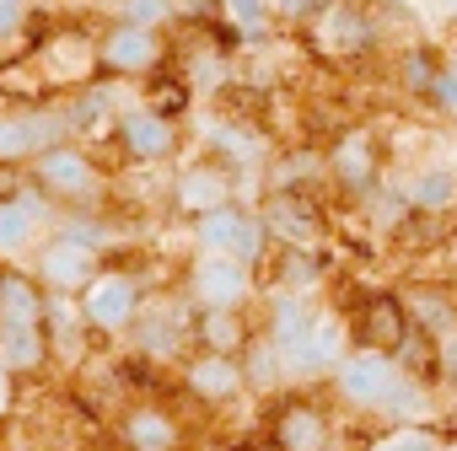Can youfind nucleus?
I'll return each mask as SVG.
<instances>
[{"mask_svg": "<svg viewBox=\"0 0 457 451\" xmlns=\"http://www.w3.org/2000/svg\"><path fill=\"white\" fill-rule=\"evenodd\" d=\"M243 371H248V387H275L286 376V360H280L275 339H253L248 355H243Z\"/></svg>", "mask_w": 457, "mask_h": 451, "instance_id": "c85d7f7f", "label": "nucleus"}, {"mask_svg": "<svg viewBox=\"0 0 457 451\" xmlns=\"http://www.w3.org/2000/svg\"><path fill=\"white\" fill-rule=\"evenodd\" d=\"M71 124H76L81 135H108V124H113V97H108V92H87V97L71 108Z\"/></svg>", "mask_w": 457, "mask_h": 451, "instance_id": "2f4dec72", "label": "nucleus"}, {"mask_svg": "<svg viewBox=\"0 0 457 451\" xmlns=\"http://www.w3.org/2000/svg\"><path fill=\"white\" fill-rule=\"evenodd\" d=\"M12 188H17V172H0V199H6Z\"/></svg>", "mask_w": 457, "mask_h": 451, "instance_id": "58836bf2", "label": "nucleus"}, {"mask_svg": "<svg viewBox=\"0 0 457 451\" xmlns=\"http://www.w3.org/2000/svg\"><path fill=\"white\" fill-rule=\"evenodd\" d=\"M441 70H446V60H441L430 44H409V49L398 54V86H403L409 97H425V102H430Z\"/></svg>", "mask_w": 457, "mask_h": 451, "instance_id": "5701e85b", "label": "nucleus"}, {"mask_svg": "<svg viewBox=\"0 0 457 451\" xmlns=\"http://www.w3.org/2000/svg\"><path fill=\"white\" fill-rule=\"evenodd\" d=\"M264 226L286 248H318L323 242V204L312 193H270L264 199Z\"/></svg>", "mask_w": 457, "mask_h": 451, "instance_id": "6e6552de", "label": "nucleus"}, {"mask_svg": "<svg viewBox=\"0 0 457 451\" xmlns=\"http://www.w3.org/2000/svg\"><path fill=\"white\" fill-rule=\"evenodd\" d=\"M188 291H194L199 307H248V296H253V264L226 258V253H199V264L188 275Z\"/></svg>", "mask_w": 457, "mask_h": 451, "instance_id": "0eeeda50", "label": "nucleus"}, {"mask_svg": "<svg viewBox=\"0 0 457 451\" xmlns=\"http://www.w3.org/2000/svg\"><path fill=\"white\" fill-rule=\"evenodd\" d=\"M33 161H38V167H33L38 188L54 193V199H65V204H81V199H92V193L103 188L97 167H92L81 151H71V145H54V151H44V156H33Z\"/></svg>", "mask_w": 457, "mask_h": 451, "instance_id": "1a4fd4ad", "label": "nucleus"}, {"mask_svg": "<svg viewBox=\"0 0 457 451\" xmlns=\"http://www.w3.org/2000/svg\"><path fill=\"white\" fill-rule=\"evenodd\" d=\"M430 264H436V280L457 285V226H446V237H441V248L430 253Z\"/></svg>", "mask_w": 457, "mask_h": 451, "instance_id": "72a5a7b5", "label": "nucleus"}, {"mask_svg": "<svg viewBox=\"0 0 457 451\" xmlns=\"http://www.w3.org/2000/svg\"><path fill=\"white\" fill-rule=\"evenodd\" d=\"M22 22V0H0V33H12Z\"/></svg>", "mask_w": 457, "mask_h": 451, "instance_id": "e433bc0d", "label": "nucleus"}, {"mask_svg": "<svg viewBox=\"0 0 457 451\" xmlns=\"http://www.w3.org/2000/svg\"><path fill=\"white\" fill-rule=\"evenodd\" d=\"M183 102H188V86H156L151 92V113H162V119H172Z\"/></svg>", "mask_w": 457, "mask_h": 451, "instance_id": "f704fd0d", "label": "nucleus"}, {"mask_svg": "<svg viewBox=\"0 0 457 451\" xmlns=\"http://www.w3.org/2000/svg\"><path fill=\"white\" fill-rule=\"evenodd\" d=\"M44 280H49V291H60V296L87 291V285L97 280V253H92L81 237H60V242L44 248Z\"/></svg>", "mask_w": 457, "mask_h": 451, "instance_id": "dca6fc26", "label": "nucleus"}, {"mask_svg": "<svg viewBox=\"0 0 457 451\" xmlns=\"http://www.w3.org/2000/svg\"><path fill=\"white\" fill-rule=\"evenodd\" d=\"M270 440H275V451H334V419H328L318 403L291 398V403L275 414Z\"/></svg>", "mask_w": 457, "mask_h": 451, "instance_id": "f8f14e48", "label": "nucleus"}, {"mask_svg": "<svg viewBox=\"0 0 457 451\" xmlns=\"http://www.w3.org/2000/svg\"><path fill=\"white\" fill-rule=\"evenodd\" d=\"M65 129H76V124L60 119V113H6V119H0V167L54 151Z\"/></svg>", "mask_w": 457, "mask_h": 451, "instance_id": "9b49d317", "label": "nucleus"}, {"mask_svg": "<svg viewBox=\"0 0 457 451\" xmlns=\"http://www.w3.org/2000/svg\"><path fill=\"white\" fill-rule=\"evenodd\" d=\"M382 167H387V156H382V145H377L371 129H345V135L328 145V177H334L350 199L377 193V188L387 183Z\"/></svg>", "mask_w": 457, "mask_h": 451, "instance_id": "20e7f679", "label": "nucleus"}, {"mask_svg": "<svg viewBox=\"0 0 457 451\" xmlns=\"http://www.w3.org/2000/svg\"><path fill=\"white\" fill-rule=\"evenodd\" d=\"M49 323V296L28 275L0 280V328H44Z\"/></svg>", "mask_w": 457, "mask_h": 451, "instance_id": "412c9836", "label": "nucleus"}, {"mask_svg": "<svg viewBox=\"0 0 457 451\" xmlns=\"http://www.w3.org/2000/svg\"><path fill=\"white\" fill-rule=\"evenodd\" d=\"M97 54H103V70H119V76H145V70H156V60H162V38H156V28L119 22V28L97 44Z\"/></svg>", "mask_w": 457, "mask_h": 451, "instance_id": "4468645a", "label": "nucleus"}, {"mask_svg": "<svg viewBox=\"0 0 457 451\" xmlns=\"http://www.w3.org/2000/svg\"><path fill=\"white\" fill-rule=\"evenodd\" d=\"M436 451H457V435H441V446Z\"/></svg>", "mask_w": 457, "mask_h": 451, "instance_id": "ea45409f", "label": "nucleus"}, {"mask_svg": "<svg viewBox=\"0 0 457 451\" xmlns=\"http://www.w3.org/2000/svg\"><path fill=\"white\" fill-rule=\"evenodd\" d=\"M446 70H452V76H457V54H452V60H446Z\"/></svg>", "mask_w": 457, "mask_h": 451, "instance_id": "a19ab883", "label": "nucleus"}, {"mask_svg": "<svg viewBox=\"0 0 457 451\" xmlns=\"http://www.w3.org/2000/svg\"><path fill=\"white\" fill-rule=\"evenodd\" d=\"M124 440H129L135 451H172V446H178V424H172V414H162V408H135V414L124 419Z\"/></svg>", "mask_w": 457, "mask_h": 451, "instance_id": "393cba45", "label": "nucleus"}, {"mask_svg": "<svg viewBox=\"0 0 457 451\" xmlns=\"http://www.w3.org/2000/svg\"><path fill=\"white\" fill-rule=\"evenodd\" d=\"M237 177L226 172V167H183L178 183H172V204L183 215H210V209H226V204H237Z\"/></svg>", "mask_w": 457, "mask_h": 451, "instance_id": "ddd939ff", "label": "nucleus"}, {"mask_svg": "<svg viewBox=\"0 0 457 451\" xmlns=\"http://www.w3.org/2000/svg\"><path fill=\"white\" fill-rule=\"evenodd\" d=\"M33 237V209L22 199H0V253H17Z\"/></svg>", "mask_w": 457, "mask_h": 451, "instance_id": "7c9ffc66", "label": "nucleus"}, {"mask_svg": "<svg viewBox=\"0 0 457 451\" xmlns=\"http://www.w3.org/2000/svg\"><path fill=\"white\" fill-rule=\"evenodd\" d=\"M167 17H172V0H124V22L135 28H156Z\"/></svg>", "mask_w": 457, "mask_h": 451, "instance_id": "473e14b6", "label": "nucleus"}, {"mask_svg": "<svg viewBox=\"0 0 457 451\" xmlns=\"http://www.w3.org/2000/svg\"><path fill=\"white\" fill-rule=\"evenodd\" d=\"M81 312H87V323H92V328L119 333V328H129V323H135V312H140V285H135L124 269L97 275V280L87 285V296H81Z\"/></svg>", "mask_w": 457, "mask_h": 451, "instance_id": "9d476101", "label": "nucleus"}, {"mask_svg": "<svg viewBox=\"0 0 457 451\" xmlns=\"http://www.w3.org/2000/svg\"><path fill=\"white\" fill-rule=\"evenodd\" d=\"M350 333H355V349H382V355H398L414 333L409 323V307H403V291H366L350 312Z\"/></svg>", "mask_w": 457, "mask_h": 451, "instance_id": "f03ea898", "label": "nucleus"}, {"mask_svg": "<svg viewBox=\"0 0 457 451\" xmlns=\"http://www.w3.org/2000/svg\"><path fill=\"white\" fill-rule=\"evenodd\" d=\"M345 355H350V323L323 307L318 323L307 328V339L296 349H286L280 360H286V376H334Z\"/></svg>", "mask_w": 457, "mask_h": 451, "instance_id": "423d86ee", "label": "nucleus"}, {"mask_svg": "<svg viewBox=\"0 0 457 451\" xmlns=\"http://www.w3.org/2000/svg\"><path fill=\"white\" fill-rule=\"evenodd\" d=\"M403 307H409V323L420 328V333H430L436 344L457 328V296H452V285L446 280H420V285H409L403 291Z\"/></svg>", "mask_w": 457, "mask_h": 451, "instance_id": "f3484780", "label": "nucleus"}, {"mask_svg": "<svg viewBox=\"0 0 457 451\" xmlns=\"http://www.w3.org/2000/svg\"><path fill=\"white\" fill-rule=\"evenodd\" d=\"M194 242L204 253H226V258H243L259 269L270 253V226H264V215H253L243 204H226V209H210L194 220Z\"/></svg>", "mask_w": 457, "mask_h": 451, "instance_id": "f257e3e1", "label": "nucleus"}, {"mask_svg": "<svg viewBox=\"0 0 457 451\" xmlns=\"http://www.w3.org/2000/svg\"><path fill=\"white\" fill-rule=\"evenodd\" d=\"M210 140L232 156V167H253V161L264 156V140H259L248 124H220V129H210Z\"/></svg>", "mask_w": 457, "mask_h": 451, "instance_id": "cd10ccee", "label": "nucleus"}, {"mask_svg": "<svg viewBox=\"0 0 457 451\" xmlns=\"http://www.w3.org/2000/svg\"><path fill=\"white\" fill-rule=\"evenodd\" d=\"M49 360V328H0V365L38 371Z\"/></svg>", "mask_w": 457, "mask_h": 451, "instance_id": "b1692460", "label": "nucleus"}, {"mask_svg": "<svg viewBox=\"0 0 457 451\" xmlns=\"http://www.w3.org/2000/svg\"><path fill=\"white\" fill-rule=\"evenodd\" d=\"M243 387H248V371H243V360H232V355H204V349H199V360L188 365V392H194L199 403H232Z\"/></svg>", "mask_w": 457, "mask_h": 451, "instance_id": "6ab92c4d", "label": "nucleus"}, {"mask_svg": "<svg viewBox=\"0 0 457 451\" xmlns=\"http://www.w3.org/2000/svg\"><path fill=\"white\" fill-rule=\"evenodd\" d=\"M194 333H199V349L204 355H232V360L248 355V344H253L243 307H204L199 323H194Z\"/></svg>", "mask_w": 457, "mask_h": 451, "instance_id": "aec40b11", "label": "nucleus"}, {"mask_svg": "<svg viewBox=\"0 0 457 451\" xmlns=\"http://www.w3.org/2000/svg\"><path fill=\"white\" fill-rule=\"evenodd\" d=\"M312 38H318V49L334 54V60H361V54H371V49L382 44L377 17H371V6H361V0H334L328 12H318Z\"/></svg>", "mask_w": 457, "mask_h": 451, "instance_id": "39448f33", "label": "nucleus"}, {"mask_svg": "<svg viewBox=\"0 0 457 451\" xmlns=\"http://www.w3.org/2000/svg\"><path fill=\"white\" fill-rule=\"evenodd\" d=\"M398 376H403V365H398L393 355H382V349H350V355L339 360V371H334V392H339L350 408L377 414V408L387 403V392L398 387Z\"/></svg>", "mask_w": 457, "mask_h": 451, "instance_id": "7ed1b4c3", "label": "nucleus"}, {"mask_svg": "<svg viewBox=\"0 0 457 451\" xmlns=\"http://www.w3.org/2000/svg\"><path fill=\"white\" fill-rule=\"evenodd\" d=\"M6 376H12V371L0 365V414H6V403H12V381H6Z\"/></svg>", "mask_w": 457, "mask_h": 451, "instance_id": "4c0bfd02", "label": "nucleus"}, {"mask_svg": "<svg viewBox=\"0 0 457 451\" xmlns=\"http://www.w3.org/2000/svg\"><path fill=\"white\" fill-rule=\"evenodd\" d=\"M81 317H87V312H76L65 296L49 301V323H44V328H49V339L65 349V360H81Z\"/></svg>", "mask_w": 457, "mask_h": 451, "instance_id": "bb28decb", "label": "nucleus"}, {"mask_svg": "<svg viewBox=\"0 0 457 451\" xmlns=\"http://www.w3.org/2000/svg\"><path fill=\"white\" fill-rule=\"evenodd\" d=\"M436 446H441V435L430 424H387L371 440V451H436Z\"/></svg>", "mask_w": 457, "mask_h": 451, "instance_id": "c756f323", "label": "nucleus"}, {"mask_svg": "<svg viewBox=\"0 0 457 451\" xmlns=\"http://www.w3.org/2000/svg\"><path fill=\"white\" fill-rule=\"evenodd\" d=\"M119 140H124V151H129L135 161H167V156L178 151L172 119H162V113H151V108L124 113V119H119Z\"/></svg>", "mask_w": 457, "mask_h": 451, "instance_id": "a211bd4d", "label": "nucleus"}, {"mask_svg": "<svg viewBox=\"0 0 457 451\" xmlns=\"http://www.w3.org/2000/svg\"><path fill=\"white\" fill-rule=\"evenodd\" d=\"M403 193L420 215H452L457 209V167H420L403 183Z\"/></svg>", "mask_w": 457, "mask_h": 451, "instance_id": "4be33fe9", "label": "nucleus"}, {"mask_svg": "<svg viewBox=\"0 0 457 451\" xmlns=\"http://www.w3.org/2000/svg\"><path fill=\"white\" fill-rule=\"evenodd\" d=\"M97 70H103V54H97L92 38L60 33V38L44 44V60H38V76L44 81H92Z\"/></svg>", "mask_w": 457, "mask_h": 451, "instance_id": "2eb2a0df", "label": "nucleus"}, {"mask_svg": "<svg viewBox=\"0 0 457 451\" xmlns=\"http://www.w3.org/2000/svg\"><path fill=\"white\" fill-rule=\"evenodd\" d=\"M220 12L243 38H264L275 28V0H220Z\"/></svg>", "mask_w": 457, "mask_h": 451, "instance_id": "a878e982", "label": "nucleus"}, {"mask_svg": "<svg viewBox=\"0 0 457 451\" xmlns=\"http://www.w3.org/2000/svg\"><path fill=\"white\" fill-rule=\"evenodd\" d=\"M452 12H457V0H452Z\"/></svg>", "mask_w": 457, "mask_h": 451, "instance_id": "79ce46f5", "label": "nucleus"}, {"mask_svg": "<svg viewBox=\"0 0 457 451\" xmlns=\"http://www.w3.org/2000/svg\"><path fill=\"white\" fill-rule=\"evenodd\" d=\"M436 355H441V387H457V328L436 344Z\"/></svg>", "mask_w": 457, "mask_h": 451, "instance_id": "c9c22d12", "label": "nucleus"}]
</instances>
